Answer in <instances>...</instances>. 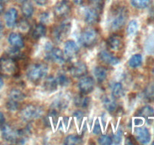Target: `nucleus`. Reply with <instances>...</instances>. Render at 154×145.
Listing matches in <instances>:
<instances>
[{
	"label": "nucleus",
	"mask_w": 154,
	"mask_h": 145,
	"mask_svg": "<svg viewBox=\"0 0 154 145\" xmlns=\"http://www.w3.org/2000/svg\"><path fill=\"white\" fill-rule=\"evenodd\" d=\"M3 85H4V82H3V79H2V77L0 76V89H1L2 88Z\"/></svg>",
	"instance_id": "49"
},
{
	"label": "nucleus",
	"mask_w": 154,
	"mask_h": 145,
	"mask_svg": "<svg viewBox=\"0 0 154 145\" xmlns=\"http://www.w3.org/2000/svg\"><path fill=\"white\" fill-rule=\"evenodd\" d=\"M17 72V63L16 60L8 56L0 58V73L6 77L14 76Z\"/></svg>",
	"instance_id": "3"
},
{
	"label": "nucleus",
	"mask_w": 154,
	"mask_h": 145,
	"mask_svg": "<svg viewBox=\"0 0 154 145\" xmlns=\"http://www.w3.org/2000/svg\"><path fill=\"white\" fill-rule=\"evenodd\" d=\"M135 138L141 143L147 144L150 141L151 135L150 131L146 127H137L135 129Z\"/></svg>",
	"instance_id": "12"
},
{
	"label": "nucleus",
	"mask_w": 154,
	"mask_h": 145,
	"mask_svg": "<svg viewBox=\"0 0 154 145\" xmlns=\"http://www.w3.org/2000/svg\"><path fill=\"white\" fill-rule=\"evenodd\" d=\"M1 1H2L3 2H8V0H1Z\"/></svg>",
	"instance_id": "51"
},
{
	"label": "nucleus",
	"mask_w": 154,
	"mask_h": 145,
	"mask_svg": "<svg viewBox=\"0 0 154 145\" xmlns=\"http://www.w3.org/2000/svg\"><path fill=\"white\" fill-rule=\"evenodd\" d=\"M72 28V22L69 20H65L56 27L52 32L53 37L57 42H63L68 36Z\"/></svg>",
	"instance_id": "6"
},
{
	"label": "nucleus",
	"mask_w": 154,
	"mask_h": 145,
	"mask_svg": "<svg viewBox=\"0 0 154 145\" xmlns=\"http://www.w3.org/2000/svg\"><path fill=\"white\" fill-rule=\"evenodd\" d=\"M153 76H154V69H153Z\"/></svg>",
	"instance_id": "52"
},
{
	"label": "nucleus",
	"mask_w": 154,
	"mask_h": 145,
	"mask_svg": "<svg viewBox=\"0 0 154 145\" xmlns=\"http://www.w3.org/2000/svg\"><path fill=\"white\" fill-rule=\"evenodd\" d=\"M17 1H19V2H25L26 0H17Z\"/></svg>",
	"instance_id": "50"
},
{
	"label": "nucleus",
	"mask_w": 154,
	"mask_h": 145,
	"mask_svg": "<svg viewBox=\"0 0 154 145\" xmlns=\"http://www.w3.org/2000/svg\"><path fill=\"white\" fill-rule=\"evenodd\" d=\"M83 143L82 137L76 134H69L65 139L64 143L67 145H75L81 144Z\"/></svg>",
	"instance_id": "29"
},
{
	"label": "nucleus",
	"mask_w": 154,
	"mask_h": 145,
	"mask_svg": "<svg viewBox=\"0 0 154 145\" xmlns=\"http://www.w3.org/2000/svg\"><path fill=\"white\" fill-rule=\"evenodd\" d=\"M99 56L100 60L105 63H106V64L114 66V65H117L120 63V60H119L118 57L113 55L111 52H109L107 50L101 51L100 53L99 54Z\"/></svg>",
	"instance_id": "17"
},
{
	"label": "nucleus",
	"mask_w": 154,
	"mask_h": 145,
	"mask_svg": "<svg viewBox=\"0 0 154 145\" xmlns=\"http://www.w3.org/2000/svg\"><path fill=\"white\" fill-rule=\"evenodd\" d=\"M47 1H48V0H35L36 4L40 6L45 5L47 4Z\"/></svg>",
	"instance_id": "45"
},
{
	"label": "nucleus",
	"mask_w": 154,
	"mask_h": 145,
	"mask_svg": "<svg viewBox=\"0 0 154 145\" xmlns=\"http://www.w3.org/2000/svg\"><path fill=\"white\" fill-rule=\"evenodd\" d=\"M2 136L6 141L17 143L18 140H20V137L22 136L20 130H16L9 125H3L2 127Z\"/></svg>",
	"instance_id": "7"
},
{
	"label": "nucleus",
	"mask_w": 154,
	"mask_h": 145,
	"mask_svg": "<svg viewBox=\"0 0 154 145\" xmlns=\"http://www.w3.org/2000/svg\"><path fill=\"white\" fill-rule=\"evenodd\" d=\"M71 11V7L66 1L60 2L55 5L54 9V14L58 18H64L69 14Z\"/></svg>",
	"instance_id": "10"
},
{
	"label": "nucleus",
	"mask_w": 154,
	"mask_h": 145,
	"mask_svg": "<svg viewBox=\"0 0 154 145\" xmlns=\"http://www.w3.org/2000/svg\"><path fill=\"white\" fill-rule=\"evenodd\" d=\"M44 113V110L41 107L35 104H29L24 107L20 113V116L24 121L33 120L41 117Z\"/></svg>",
	"instance_id": "4"
},
{
	"label": "nucleus",
	"mask_w": 154,
	"mask_h": 145,
	"mask_svg": "<svg viewBox=\"0 0 154 145\" xmlns=\"http://www.w3.org/2000/svg\"><path fill=\"white\" fill-rule=\"evenodd\" d=\"M132 6L138 9H144L150 5V0H131Z\"/></svg>",
	"instance_id": "34"
},
{
	"label": "nucleus",
	"mask_w": 154,
	"mask_h": 145,
	"mask_svg": "<svg viewBox=\"0 0 154 145\" xmlns=\"http://www.w3.org/2000/svg\"><path fill=\"white\" fill-rule=\"evenodd\" d=\"M76 5H81L84 2V0H72Z\"/></svg>",
	"instance_id": "47"
},
{
	"label": "nucleus",
	"mask_w": 154,
	"mask_h": 145,
	"mask_svg": "<svg viewBox=\"0 0 154 145\" xmlns=\"http://www.w3.org/2000/svg\"><path fill=\"white\" fill-rule=\"evenodd\" d=\"M84 21L88 24H95L99 21V11L94 8H87L84 11Z\"/></svg>",
	"instance_id": "15"
},
{
	"label": "nucleus",
	"mask_w": 154,
	"mask_h": 145,
	"mask_svg": "<svg viewBox=\"0 0 154 145\" xmlns=\"http://www.w3.org/2000/svg\"><path fill=\"white\" fill-rule=\"evenodd\" d=\"M128 18V11L125 7L117 6L111 11L108 18V25L112 31H117L123 28Z\"/></svg>",
	"instance_id": "1"
},
{
	"label": "nucleus",
	"mask_w": 154,
	"mask_h": 145,
	"mask_svg": "<svg viewBox=\"0 0 154 145\" xmlns=\"http://www.w3.org/2000/svg\"><path fill=\"white\" fill-rule=\"evenodd\" d=\"M45 87L47 90L49 91H54L58 88L57 85V81H56V78L53 76L48 77L45 80Z\"/></svg>",
	"instance_id": "33"
},
{
	"label": "nucleus",
	"mask_w": 154,
	"mask_h": 145,
	"mask_svg": "<svg viewBox=\"0 0 154 145\" xmlns=\"http://www.w3.org/2000/svg\"><path fill=\"white\" fill-rule=\"evenodd\" d=\"M48 72V65L43 63H36L32 64L26 72L27 78L32 82H38L45 78Z\"/></svg>",
	"instance_id": "2"
},
{
	"label": "nucleus",
	"mask_w": 154,
	"mask_h": 145,
	"mask_svg": "<svg viewBox=\"0 0 154 145\" xmlns=\"http://www.w3.org/2000/svg\"><path fill=\"white\" fill-rule=\"evenodd\" d=\"M95 82L91 76H83L78 83V88L82 94L87 95L92 92L94 89Z\"/></svg>",
	"instance_id": "9"
},
{
	"label": "nucleus",
	"mask_w": 154,
	"mask_h": 145,
	"mask_svg": "<svg viewBox=\"0 0 154 145\" xmlns=\"http://www.w3.org/2000/svg\"><path fill=\"white\" fill-rule=\"evenodd\" d=\"M3 11H4V4H3V2L0 0V14Z\"/></svg>",
	"instance_id": "46"
},
{
	"label": "nucleus",
	"mask_w": 154,
	"mask_h": 145,
	"mask_svg": "<svg viewBox=\"0 0 154 145\" xmlns=\"http://www.w3.org/2000/svg\"><path fill=\"white\" fill-rule=\"evenodd\" d=\"M143 62V57L142 55L140 54H135L132 55V57L129 58L128 64L130 67L132 68H137L141 65Z\"/></svg>",
	"instance_id": "27"
},
{
	"label": "nucleus",
	"mask_w": 154,
	"mask_h": 145,
	"mask_svg": "<svg viewBox=\"0 0 154 145\" xmlns=\"http://www.w3.org/2000/svg\"><path fill=\"white\" fill-rule=\"evenodd\" d=\"M74 104L76 107L79 108H87L90 104V98L86 96L84 94L81 93V95H76L74 98Z\"/></svg>",
	"instance_id": "21"
},
{
	"label": "nucleus",
	"mask_w": 154,
	"mask_h": 145,
	"mask_svg": "<svg viewBox=\"0 0 154 145\" xmlns=\"http://www.w3.org/2000/svg\"><path fill=\"white\" fill-rule=\"evenodd\" d=\"M65 1H66V0H65Z\"/></svg>",
	"instance_id": "54"
},
{
	"label": "nucleus",
	"mask_w": 154,
	"mask_h": 145,
	"mask_svg": "<svg viewBox=\"0 0 154 145\" xmlns=\"http://www.w3.org/2000/svg\"><path fill=\"white\" fill-rule=\"evenodd\" d=\"M153 144H154V142H153Z\"/></svg>",
	"instance_id": "53"
},
{
	"label": "nucleus",
	"mask_w": 154,
	"mask_h": 145,
	"mask_svg": "<svg viewBox=\"0 0 154 145\" xmlns=\"http://www.w3.org/2000/svg\"><path fill=\"white\" fill-rule=\"evenodd\" d=\"M79 47L73 40L66 41L64 45V54L69 59H73L78 55Z\"/></svg>",
	"instance_id": "14"
},
{
	"label": "nucleus",
	"mask_w": 154,
	"mask_h": 145,
	"mask_svg": "<svg viewBox=\"0 0 154 145\" xmlns=\"http://www.w3.org/2000/svg\"><path fill=\"white\" fill-rule=\"evenodd\" d=\"M68 106V101L66 98H58L52 102L49 110V116L52 118H57L62 110H65Z\"/></svg>",
	"instance_id": "8"
},
{
	"label": "nucleus",
	"mask_w": 154,
	"mask_h": 145,
	"mask_svg": "<svg viewBox=\"0 0 154 145\" xmlns=\"http://www.w3.org/2000/svg\"><path fill=\"white\" fill-rule=\"evenodd\" d=\"M21 9H22L23 14L26 18H31L34 13V6H33L32 3L28 0H26L25 2H23Z\"/></svg>",
	"instance_id": "25"
},
{
	"label": "nucleus",
	"mask_w": 154,
	"mask_h": 145,
	"mask_svg": "<svg viewBox=\"0 0 154 145\" xmlns=\"http://www.w3.org/2000/svg\"><path fill=\"white\" fill-rule=\"evenodd\" d=\"M137 116L145 118L147 119H151L154 116V109L149 105L144 106L138 110Z\"/></svg>",
	"instance_id": "24"
},
{
	"label": "nucleus",
	"mask_w": 154,
	"mask_h": 145,
	"mask_svg": "<svg viewBox=\"0 0 154 145\" xmlns=\"http://www.w3.org/2000/svg\"><path fill=\"white\" fill-rule=\"evenodd\" d=\"M93 74H94L95 79L96 81L99 83H102L106 79L108 76V72L107 69L103 66H96L93 70Z\"/></svg>",
	"instance_id": "22"
},
{
	"label": "nucleus",
	"mask_w": 154,
	"mask_h": 145,
	"mask_svg": "<svg viewBox=\"0 0 154 145\" xmlns=\"http://www.w3.org/2000/svg\"><path fill=\"white\" fill-rule=\"evenodd\" d=\"M98 142L100 144L110 145L113 143L112 137H110L109 135H102L98 139Z\"/></svg>",
	"instance_id": "39"
},
{
	"label": "nucleus",
	"mask_w": 154,
	"mask_h": 145,
	"mask_svg": "<svg viewBox=\"0 0 154 145\" xmlns=\"http://www.w3.org/2000/svg\"><path fill=\"white\" fill-rule=\"evenodd\" d=\"M99 39L97 31L93 28H87L80 36V42L85 48H90L95 45Z\"/></svg>",
	"instance_id": "5"
},
{
	"label": "nucleus",
	"mask_w": 154,
	"mask_h": 145,
	"mask_svg": "<svg viewBox=\"0 0 154 145\" xmlns=\"http://www.w3.org/2000/svg\"><path fill=\"white\" fill-rule=\"evenodd\" d=\"M18 13L17 9L14 8H11L5 14V21L8 28H13L15 27L17 22Z\"/></svg>",
	"instance_id": "16"
},
{
	"label": "nucleus",
	"mask_w": 154,
	"mask_h": 145,
	"mask_svg": "<svg viewBox=\"0 0 154 145\" xmlns=\"http://www.w3.org/2000/svg\"><path fill=\"white\" fill-rule=\"evenodd\" d=\"M9 44L12 47H14L17 48H23L24 47V41L20 34L17 33H11L9 34L8 38Z\"/></svg>",
	"instance_id": "19"
},
{
	"label": "nucleus",
	"mask_w": 154,
	"mask_h": 145,
	"mask_svg": "<svg viewBox=\"0 0 154 145\" xmlns=\"http://www.w3.org/2000/svg\"><path fill=\"white\" fill-rule=\"evenodd\" d=\"M70 72L75 78H81L87 75V66L84 62L78 61L74 63L70 67Z\"/></svg>",
	"instance_id": "11"
},
{
	"label": "nucleus",
	"mask_w": 154,
	"mask_h": 145,
	"mask_svg": "<svg viewBox=\"0 0 154 145\" xmlns=\"http://www.w3.org/2000/svg\"><path fill=\"white\" fill-rule=\"evenodd\" d=\"M47 29L45 24H38L35 25V27L33 28L32 31V36L35 39H39L41 38L44 37L46 34Z\"/></svg>",
	"instance_id": "23"
},
{
	"label": "nucleus",
	"mask_w": 154,
	"mask_h": 145,
	"mask_svg": "<svg viewBox=\"0 0 154 145\" xmlns=\"http://www.w3.org/2000/svg\"><path fill=\"white\" fill-rule=\"evenodd\" d=\"M107 44L113 51H119L122 49L123 46V39L119 35H112L108 39Z\"/></svg>",
	"instance_id": "18"
},
{
	"label": "nucleus",
	"mask_w": 154,
	"mask_h": 145,
	"mask_svg": "<svg viewBox=\"0 0 154 145\" xmlns=\"http://www.w3.org/2000/svg\"><path fill=\"white\" fill-rule=\"evenodd\" d=\"M6 107L10 111H16V110H17L20 108V104L17 101H12V100L8 99V101L6 103Z\"/></svg>",
	"instance_id": "36"
},
{
	"label": "nucleus",
	"mask_w": 154,
	"mask_h": 145,
	"mask_svg": "<svg viewBox=\"0 0 154 145\" xmlns=\"http://www.w3.org/2000/svg\"><path fill=\"white\" fill-rule=\"evenodd\" d=\"M46 57L48 60H52L58 64L65 63V54L60 48H53L49 52L46 53Z\"/></svg>",
	"instance_id": "13"
},
{
	"label": "nucleus",
	"mask_w": 154,
	"mask_h": 145,
	"mask_svg": "<svg viewBox=\"0 0 154 145\" xmlns=\"http://www.w3.org/2000/svg\"><path fill=\"white\" fill-rule=\"evenodd\" d=\"M73 115H74V116H75V117H76L78 119H83V117L84 116V113L82 111V110H76V111L74 113Z\"/></svg>",
	"instance_id": "43"
},
{
	"label": "nucleus",
	"mask_w": 154,
	"mask_h": 145,
	"mask_svg": "<svg viewBox=\"0 0 154 145\" xmlns=\"http://www.w3.org/2000/svg\"><path fill=\"white\" fill-rule=\"evenodd\" d=\"M121 138H122V133L120 132V131H119V132H117V134L114 136L112 140H114L115 143H120V140H121Z\"/></svg>",
	"instance_id": "42"
},
{
	"label": "nucleus",
	"mask_w": 154,
	"mask_h": 145,
	"mask_svg": "<svg viewBox=\"0 0 154 145\" xmlns=\"http://www.w3.org/2000/svg\"><path fill=\"white\" fill-rule=\"evenodd\" d=\"M101 132H102V128H101L100 123H99V120H96L94 127H93V133L95 134H101Z\"/></svg>",
	"instance_id": "41"
},
{
	"label": "nucleus",
	"mask_w": 154,
	"mask_h": 145,
	"mask_svg": "<svg viewBox=\"0 0 154 145\" xmlns=\"http://www.w3.org/2000/svg\"><path fill=\"white\" fill-rule=\"evenodd\" d=\"M138 30V23L135 20H132L126 27V33L128 36H134Z\"/></svg>",
	"instance_id": "31"
},
{
	"label": "nucleus",
	"mask_w": 154,
	"mask_h": 145,
	"mask_svg": "<svg viewBox=\"0 0 154 145\" xmlns=\"http://www.w3.org/2000/svg\"><path fill=\"white\" fill-rule=\"evenodd\" d=\"M2 31H3V24L2 23V21H0V36H1L2 33Z\"/></svg>",
	"instance_id": "48"
},
{
	"label": "nucleus",
	"mask_w": 154,
	"mask_h": 145,
	"mask_svg": "<svg viewBox=\"0 0 154 145\" xmlns=\"http://www.w3.org/2000/svg\"><path fill=\"white\" fill-rule=\"evenodd\" d=\"M18 27L21 31L26 32L29 29V24L26 19H21L18 23Z\"/></svg>",
	"instance_id": "40"
},
{
	"label": "nucleus",
	"mask_w": 154,
	"mask_h": 145,
	"mask_svg": "<svg viewBox=\"0 0 154 145\" xmlns=\"http://www.w3.org/2000/svg\"><path fill=\"white\" fill-rule=\"evenodd\" d=\"M55 78H56V81H57L58 87H64V86L68 85L69 82H70L69 77L66 76V74L63 73V72L59 73Z\"/></svg>",
	"instance_id": "32"
},
{
	"label": "nucleus",
	"mask_w": 154,
	"mask_h": 145,
	"mask_svg": "<svg viewBox=\"0 0 154 145\" xmlns=\"http://www.w3.org/2000/svg\"><path fill=\"white\" fill-rule=\"evenodd\" d=\"M92 7L94 8L98 11H101L104 7V0H89Z\"/></svg>",
	"instance_id": "37"
},
{
	"label": "nucleus",
	"mask_w": 154,
	"mask_h": 145,
	"mask_svg": "<svg viewBox=\"0 0 154 145\" xmlns=\"http://www.w3.org/2000/svg\"><path fill=\"white\" fill-rule=\"evenodd\" d=\"M102 104H103L104 107L109 113H114L117 110V104L113 96L104 97V98L102 99Z\"/></svg>",
	"instance_id": "20"
},
{
	"label": "nucleus",
	"mask_w": 154,
	"mask_h": 145,
	"mask_svg": "<svg viewBox=\"0 0 154 145\" xmlns=\"http://www.w3.org/2000/svg\"><path fill=\"white\" fill-rule=\"evenodd\" d=\"M112 96L114 98H120L124 95V89L120 82H115L112 86Z\"/></svg>",
	"instance_id": "28"
},
{
	"label": "nucleus",
	"mask_w": 154,
	"mask_h": 145,
	"mask_svg": "<svg viewBox=\"0 0 154 145\" xmlns=\"http://www.w3.org/2000/svg\"><path fill=\"white\" fill-rule=\"evenodd\" d=\"M25 98V94L18 89H13L9 92L8 99L12 100V101L20 102V101H22Z\"/></svg>",
	"instance_id": "26"
},
{
	"label": "nucleus",
	"mask_w": 154,
	"mask_h": 145,
	"mask_svg": "<svg viewBox=\"0 0 154 145\" xmlns=\"http://www.w3.org/2000/svg\"><path fill=\"white\" fill-rule=\"evenodd\" d=\"M5 118L4 115L2 112H0V128L3 126V125L5 124Z\"/></svg>",
	"instance_id": "44"
},
{
	"label": "nucleus",
	"mask_w": 154,
	"mask_h": 145,
	"mask_svg": "<svg viewBox=\"0 0 154 145\" xmlns=\"http://www.w3.org/2000/svg\"><path fill=\"white\" fill-rule=\"evenodd\" d=\"M39 18H40V21L42 24H48L51 23V14L49 13V12L48 11H45L43 12V13L42 14L40 15V17H39Z\"/></svg>",
	"instance_id": "38"
},
{
	"label": "nucleus",
	"mask_w": 154,
	"mask_h": 145,
	"mask_svg": "<svg viewBox=\"0 0 154 145\" xmlns=\"http://www.w3.org/2000/svg\"><path fill=\"white\" fill-rule=\"evenodd\" d=\"M6 56H8V57H11V58L16 60V59H18L20 57L21 53H20V51L19 48L12 47V48H10L7 51V54H6Z\"/></svg>",
	"instance_id": "35"
},
{
	"label": "nucleus",
	"mask_w": 154,
	"mask_h": 145,
	"mask_svg": "<svg viewBox=\"0 0 154 145\" xmlns=\"http://www.w3.org/2000/svg\"><path fill=\"white\" fill-rule=\"evenodd\" d=\"M144 95L146 99L149 101H154V82H150L146 86L144 91Z\"/></svg>",
	"instance_id": "30"
}]
</instances>
